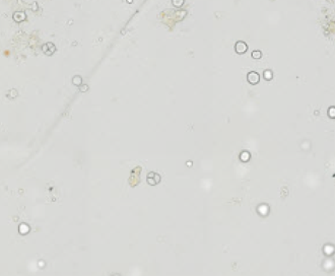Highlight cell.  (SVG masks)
<instances>
[{"instance_id": "obj_1", "label": "cell", "mask_w": 335, "mask_h": 276, "mask_svg": "<svg viewBox=\"0 0 335 276\" xmlns=\"http://www.w3.org/2000/svg\"><path fill=\"white\" fill-rule=\"evenodd\" d=\"M247 78H248V81H249L251 84H256V83H258V81H259V75L256 72H250L249 74H248Z\"/></svg>"}, {"instance_id": "obj_3", "label": "cell", "mask_w": 335, "mask_h": 276, "mask_svg": "<svg viewBox=\"0 0 335 276\" xmlns=\"http://www.w3.org/2000/svg\"><path fill=\"white\" fill-rule=\"evenodd\" d=\"M252 56H253L254 58H260V57H261V52H259V51H257V52H253L252 53Z\"/></svg>"}, {"instance_id": "obj_2", "label": "cell", "mask_w": 335, "mask_h": 276, "mask_svg": "<svg viewBox=\"0 0 335 276\" xmlns=\"http://www.w3.org/2000/svg\"><path fill=\"white\" fill-rule=\"evenodd\" d=\"M29 230H30L29 226H28L26 223H23V224L19 225V233H23V235H25V233H27Z\"/></svg>"}]
</instances>
